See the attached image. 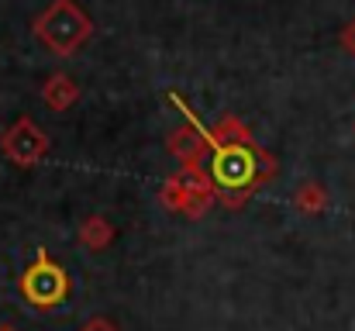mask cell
<instances>
[{
    "label": "cell",
    "mask_w": 355,
    "mask_h": 331,
    "mask_svg": "<svg viewBox=\"0 0 355 331\" xmlns=\"http://www.w3.org/2000/svg\"><path fill=\"white\" fill-rule=\"evenodd\" d=\"M252 173H255V162H252V155L245 152V148H238V145H218V159H214V176L225 183V187H241V183H248L252 180Z\"/></svg>",
    "instance_id": "4"
},
{
    "label": "cell",
    "mask_w": 355,
    "mask_h": 331,
    "mask_svg": "<svg viewBox=\"0 0 355 331\" xmlns=\"http://www.w3.org/2000/svg\"><path fill=\"white\" fill-rule=\"evenodd\" d=\"M45 145H49V142H45L42 128L31 124V121H17V124L7 131V138H3V152H7V159H14L17 166H35V162L42 159Z\"/></svg>",
    "instance_id": "3"
},
{
    "label": "cell",
    "mask_w": 355,
    "mask_h": 331,
    "mask_svg": "<svg viewBox=\"0 0 355 331\" xmlns=\"http://www.w3.org/2000/svg\"><path fill=\"white\" fill-rule=\"evenodd\" d=\"M111 238H114V228H111V221L107 218H90L83 228H80V241H83L87 248H94V252L107 248Z\"/></svg>",
    "instance_id": "6"
},
{
    "label": "cell",
    "mask_w": 355,
    "mask_h": 331,
    "mask_svg": "<svg viewBox=\"0 0 355 331\" xmlns=\"http://www.w3.org/2000/svg\"><path fill=\"white\" fill-rule=\"evenodd\" d=\"M0 331H17L14 325H0Z\"/></svg>",
    "instance_id": "10"
},
{
    "label": "cell",
    "mask_w": 355,
    "mask_h": 331,
    "mask_svg": "<svg viewBox=\"0 0 355 331\" xmlns=\"http://www.w3.org/2000/svg\"><path fill=\"white\" fill-rule=\"evenodd\" d=\"M21 294H24L35 307L49 311V307H55V304L66 300L69 280H66V273H62L59 266H52V262L45 259V252H38V262H35V266L24 273V280H21Z\"/></svg>",
    "instance_id": "2"
},
{
    "label": "cell",
    "mask_w": 355,
    "mask_h": 331,
    "mask_svg": "<svg viewBox=\"0 0 355 331\" xmlns=\"http://www.w3.org/2000/svg\"><path fill=\"white\" fill-rule=\"evenodd\" d=\"M76 97H80V90H76V83H73L69 76H52V80L45 83V104L52 110L73 108Z\"/></svg>",
    "instance_id": "5"
},
{
    "label": "cell",
    "mask_w": 355,
    "mask_h": 331,
    "mask_svg": "<svg viewBox=\"0 0 355 331\" xmlns=\"http://www.w3.org/2000/svg\"><path fill=\"white\" fill-rule=\"evenodd\" d=\"M321 204V190L318 187H304L300 190V207H318Z\"/></svg>",
    "instance_id": "8"
},
{
    "label": "cell",
    "mask_w": 355,
    "mask_h": 331,
    "mask_svg": "<svg viewBox=\"0 0 355 331\" xmlns=\"http://www.w3.org/2000/svg\"><path fill=\"white\" fill-rule=\"evenodd\" d=\"M38 35L42 42L59 52V56H69L76 52L87 38H90V17L73 3V0H55L42 17H38Z\"/></svg>",
    "instance_id": "1"
},
{
    "label": "cell",
    "mask_w": 355,
    "mask_h": 331,
    "mask_svg": "<svg viewBox=\"0 0 355 331\" xmlns=\"http://www.w3.org/2000/svg\"><path fill=\"white\" fill-rule=\"evenodd\" d=\"M169 148H173L187 166H193V159H197V152H200V138H197L193 131H176L173 142H169Z\"/></svg>",
    "instance_id": "7"
},
{
    "label": "cell",
    "mask_w": 355,
    "mask_h": 331,
    "mask_svg": "<svg viewBox=\"0 0 355 331\" xmlns=\"http://www.w3.org/2000/svg\"><path fill=\"white\" fill-rule=\"evenodd\" d=\"M80 331H118V325H111L107 318H94V321H87Z\"/></svg>",
    "instance_id": "9"
}]
</instances>
